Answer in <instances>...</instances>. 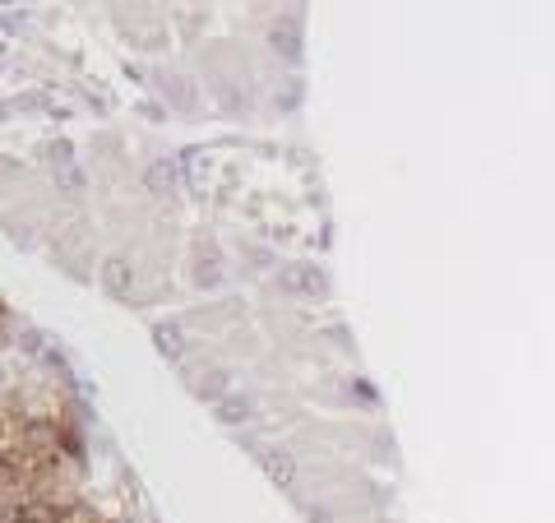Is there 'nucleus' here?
<instances>
[{
    "label": "nucleus",
    "mask_w": 555,
    "mask_h": 523,
    "mask_svg": "<svg viewBox=\"0 0 555 523\" xmlns=\"http://www.w3.org/2000/svg\"><path fill=\"white\" fill-rule=\"evenodd\" d=\"M107 283H111V287H125V264H121V260H111V269H107Z\"/></svg>",
    "instance_id": "nucleus-1"
}]
</instances>
